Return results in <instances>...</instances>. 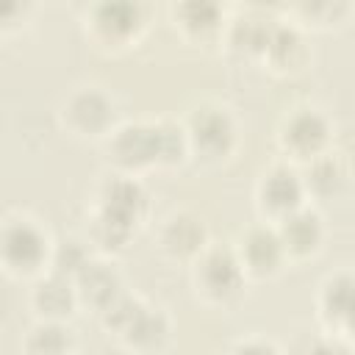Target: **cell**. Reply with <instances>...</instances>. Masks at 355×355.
<instances>
[{"label":"cell","mask_w":355,"mask_h":355,"mask_svg":"<svg viewBox=\"0 0 355 355\" xmlns=\"http://www.w3.org/2000/svg\"><path fill=\"white\" fill-rule=\"evenodd\" d=\"M53 247L44 233L28 216H8L3 225V263L14 275L36 272L42 263H50Z\"/></svg>","instance_id":"6da1fadb"},{"label":"cell","mask_w":355,"mask_h":355,"mask_svg":"<svg viewBox=\"0 0 355 355\" xmlns=\"http://www.w3.org/2000/svg\"><path fill=\"white\" fill-rule=\"evenodd\" d=\"M241 280H244V269H241L236 252L205 247L197 255L194 286L208 302H227L230 297L239 294Z\"/></svg>","instance_id":"7a4b0ae2"},{"label":"cell","mask_w":355,"mask_h":355,"mask_svg":"<svg viewBox=\"0 0 355 355\" xmlns=\"http://www.w3.org/2000/svg\"><path fill=\"white\" fill-rule=\"evenodd\" d=\"M302 197H305L302 175L297 169L286 166V164H277V166L266 169L261 183H258V205L275 222H280L283 216L297 211L302 205Z\"/></svg>","instance_id":"3957f363"},{"label":"cell","mask_w":355,"mask_h":355,"mask_svg":"<svg viewBox=\"0 0 355 355\" xmlns=\"http://www.w3.org/2000/svg\"><path fill=\"white\" fill-rule=\"evenodd\" d=\"M280 144L297 158H316L327 144V119L316 108H297L280 125Z\"/></svg>","instance_id":"277c9868"},{"label":"cell","mask_w":355,"mask_h":355,"mask_svg":"<svg viewBox=\"0 0 355 355\" xmlns=\"http://www.w3.org/2000/svg\"><path fill=\"white\" fill-rule=\"evenodd\" d=\"M64 119L78 136H100L114 119V103L97 86H83L64 103Z\"/></svg>","instance_id":"5b68a950"},{"label":"cell","mask_w":355,"mask_h":355,"mask_svg":"<svg viewBox=\"0 0 355 355\" xmlns=\"http://www.w3.org/2000/svg\"><path fill=\"white\" fill-rule=\"evenodd\" d=\"M233 122L227 116L225 108H211V105H202L194 111L191 116V125L186 128V136H189V144L197 147L202 155L208 158H219L230 150L233 144Z\"/></svg>","instance_id":"8992f818"},{"label":"cell","mask_w":355,"mask_h":355,"mask_svg":"<svg viewBox=\"0 0 355 355\" xmlns=\"http://www.w3.org/2000/svg\"><path fill=\"white\" fill-rule=\"evenodd\" d=\"M236 258L241 263L244 272L252 275H269L280 266V261L286 258V250L280 244L277 227H266V225H255L250 227L239 247H236Z\"/></svg>","instance_id":"52a82bcc"},{"label":"cell","mask_w":355,"mask_h":355,"mask_svg":"<svg viewBox=\"0 0 355 355\" xmlns=\"http://www.w3.org/2000/svg\"><path fill=\"white\" fill-rule=\"evenodd\" d=\"M108 153L125 169L158 161L155 125H122L119 130H114V136L108 141Z\"/></svg>","instance_id":"ba28073f"},{"label":"cell","mask_w":355,"mask_h":355,"mask_svg":"<svg viewBox=\"0 0 355 355\" xmlns=\"http://www.w3.org/2000/svg\"><path fill=\"white\" fill-rule=\"evenodd\" d=\"M75 302H80L75 291V280L58 272H50L47 277H42L31 291V305L42 316V322H61L64 316L72 313Z\"/></svg>","instance_id":"9c48e42d"},{"label":"cell","mask_w":355,"mask_h":355,"mask_svg":"<svg viewBox=\"0 0 355 355\" xmlns=\"http://www.w3.org/2000/svg\"><path fill=\"white\" fill-rule=\"evenodd\" d=\"M277 236L286 255H297V258L311 255L322 241V219L316 211L300 205L297 211H291L277 222Z\"/></svg>","instance_id":"30bf717a"},{"label":"cell","mask_w":355,"mask_h":355,"mask_svg":"<svg viewBox=\"0 0 355 355\" xmlns=\"http://www.w3.org/2000/svg\"><path fill=\"white\" fill-rule=\"evenodd\" d=\"M347 180H349V164L336 150H324L316 158L305 161V172H302L305 194L333 197L347 186Z\"/></svg>","instance_id":"8fae6325"},{"label":"cell","mask_w":355,"mask_h":355,"mask_svg":"<svg viewBox=\"0 0 355 355\" xmlns=\"http://www.w3.org/2000/svg\"><path fill=\"white\" fill-rule=\"evenodd\" d=\"M75 291L80 302L94 305L100 313L122 294V283L114 266L103 263V261H89L83 266V272L75 277Z\"/></svg>","instance_id":"7c38bea8"},{"label":"cell","mask_w":355,"mask_h":355,"mask_svg":"<svg viewBox=\"0 0 355 355\" xmlns=\"http://www.w3.org/2000/svg\"><path fill=\"white\" fill-rule=\"evenodd\" d=\"M161 247L169 255L186 258V255H200L205 250V227L197 216L191 214H172L164 227H161Z\"/></svg>","instance_id":"4fadbf2b"},{"label":"cell","mask_w":355,"mask_h":355,"mask_svg":"<svg viewBox=\"0 0 355 355\" xmlns=\"http://www.w3.org/2000/svg\"><path fill=\"white\" fill-rule=\"evenodd\" d=\"M141 25L139 6L130 3H103L92 11V28L103 42H125Z\"/></svg>","instance_id":"5bb4252c"},{"label":"cell","mask_w":355,"mask_h":355,"mask_svg":"<svg viewBox=\"0 0 355 355\" xmlns=\"http://www.w3.org/2000/svg\"><path fill=\"white\" fill-rule=\"evenodd\" d=\"M141 205H144V191L128 175H114V180H108L100 191V211L122 219L125 225L136 219Z\"/></svg>","instance_id":"9a60e30c"},{"label":"cell","mask_w":355,"mask_h":355,"mask_svg":"<svg viewBox=\"0 0 355 355\" xmlns=\"http://www.w3.org/2000/svg\"><path fill=\"white\" fill-rule=\"evenodd\" d=\"M169 333V324H166V316L161 311H153V308H141L139 316L119 333L128 347H136L139 352H150V349H158L164 344Z\"/></svg>","instance_id":"2e32d148"},{"label":"cell","mask_w":355,"mask_h":355,"mask_svg":"<svg viewBox=\"0 0 355 355\" xmlns=\"http://www.w3.org/2000/svg\"><path fill=\"white\" fill-rule=\"evenodd\" d=\"M69 349L72 336L61 322H39L25 338L28 355H69Z\"/></svg>","instance_id":"e0dca14e"},{"label":"cell","mask_w":355,"mask_h":355,"mask_svg":"<svg viewBox=\"0 0 355 355\" xmlns=\"http://www.w3.org/2000/svg\"><path fill=\"white\" fill-rule=\"evenodd\" d=\"M347 300H355V275L349 272H341L336 277H327V283L322 286V313L330 316V319H338V322H349L352 316V308L344 302Z\"/></svg>","instance_id":"ac0fdd59"},{"label":"cell","mask_w":355,"mask_h":355,"mask_svg":"<svg viewBox=\"0 0 355 355\" xmlns=\"http://www.w3.org/2000/svg\"><path fill=\"white\" fill-rule=\"evenodd\" d=\"M89 252L83 247V241L78 239H61L58 244H53V252H50V269L64 275V277H78L83 272V266L89 263Z\"/></svg>","instance_id":"d6986e66"},{"label":"cell","mask_w":355,"mask_h":355,"mask_svg":"<svg viewBox=\"0 0 355 355\" xmlns=\"http://www.w3.org/2000/svg\"><path fill=\"white\" fill-rule=\"evenodd\" d=\"M180 14V25L186 31H197L200 28V36H205V31H219V8L216 6H180L178 8Z\"/></svg>","instance_id":"ffe728a7"}]
</instances>
